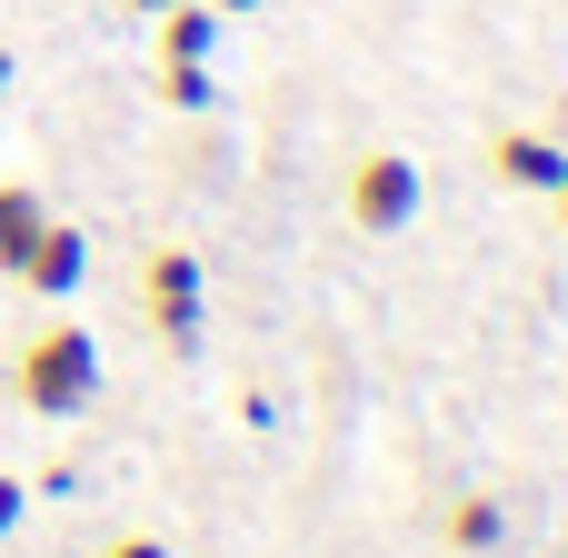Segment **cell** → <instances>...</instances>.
<instances>
[{
  "instance_id": "1",
  "label": "cell",
  "mask_w": 568,
  "mask_h": 558,
  "mask_svg": "<svg viewBox=\"0 0 568 558\" xmlns=\"http://www.w3.org/2000/svg\"><path fill=\"white\" fill-rule=\"evenodd\" d=\"M10 399L30 419H80L100 399V339L80 319H40L20 349H10Z\"/></svg>"
},
{
  "instance_id": "2",
  "label": "cell",
  "mask_w": 568,
  "mask_h": 558,
  "mask_svg": "<svg viewBox=\"0 0 568 558\" xmlns=\"http://www.w3.org/2000/svg\"><path fill=\"white\" fill-rule=\"evenodd\" d=\"M140 319H150V339L160 349H200V260L180 250V240H150L140 250Z\"/></svg>"
},
{
  "instance_id": "3",
  "label": "cell",
  "mask_w": 568,
  "mask_h": 558,
  "mask_svg": "<svg viewBox=\"0 0 568 558\" xmlns=\"http://www.w3.org/2000/svg\"><path fill=\"white\" fill-rule=\"evenodd\" d=\"M349 220H359L369 240H399V230L419 220V160H409V150H359V160H349Z\"/></svg>"
},
{
  "instance_id": "4",
  "label": "cell",
  "mask_w": 568,
  "mask_h": 558,
  "mask_svg": "<svg viewBox=\"0 0 568 558\" xmlns=\"http://www.w3.org/2000/svg\"><path fill=\"white\" fill-rule=\"evenodd\" d=\"M559 170H568V140H549V130H489V180H499V190L549 200Z\"/></svg>"
},
{
  "instance_id": "5",
  "label": "cell",
  "mask_w": 568,
  "mask_h": 558,
  "mask_svg": "<svg viewBox=\"0 0 568 558\" xmlns=\"http://www.w3.org/2000/svg\"><path fill=\"white\" fill-rule=\"evenodd\" d=\"M80 280H90V240H80V230H60V220H50V230H40V240H30V260H20V290H30V300H50V310H60V300H70V290H80Z\"/></svg>"
},
{
  "instance_id": "6",
  "label": "cell",
  "mask_w": 568,
  "mask_h": 558,
  "mask_svg": "<svg viewBox=\"0 0 568 558\" xmlns=\"http://www.w3.org/2000/svg\"><path fill=\"white\" fill-rule=\"evenodd\" d=\"M439 539H449L459 558H489L499 539H509V499H499V489H459V499L439 509Z\"/></svg>"
},
{
  "instance_id": "7",
  "label": "cell",
  "mask_w": 568,
  "mask_h": 558,
  "mask_svg": "<svg viewBox=\"0 0 568 558\" xmlns=\"http://www.w3.org/2000/svg\"><path fill=\"white\" fill-rule=\"evenodd\" d=\"M40 230H50L40 190H30V180H0V280H20V260H30Z\"/></svg>"
},
{
  "instance_id": "8",
  "label": "cell",
  "mask_w": 568,
  "mask_h": 558,
  "mask_svg": "<svg viewBox=\"0 0 568 558\" xmlns=\"http://www.w3.org/2000/svg\"><path fill=\"white\" fill-rule=\"evenodd\" d=\"M150 20H160V60H210V40H220V10L210 0H170Z\"/></svg>"
},
{
  "instance_id": "9",
  "label": "cell",
  "mask_w": 568,
  "mask_h": 558,
  "mask_svg": "<svg viewBox=\"0 0 568 558\" xmlns=\"http://www.w3.org/2000/svg\"><path fill=\"white\" fill-rule=\"evenodd\" d=\"M160 100L170 110H210V60H160Z\"/></svg>"
},
{
  "instance_id": "10",
  "label": "cell",
  "mask_w": 568,
  "mask_h": 558,
  "mask_svg": "<svg viewBox=\"0 0 568 558\" xmlns=\"http://www.w3.org/2000/svg\"><path fill=\"white\" fill-rule=\"evenodd\" d=\"M100 558H170V539H160V529H120Z\"/></svg>"
},
{
  "instance_id": "11",
  "label": "cell",
  "mask_w": 568,
  "mask_h": 558,
  "mask_svg": "<svg viewBox=\"0 0 568 558\" xmlns=\"http://www.w3.org/2000/svg\"><path fill=\"white\" fill-rule=\"evenodd\" d=\"M20 509H30V489H20V479H10V469H0V539H10V529H20Z\"/></svg>"
},
{
  "instance_id": "12",
  "label": "cell",
  "mask_w": 568,
  "mask_h": 558,
  "mask_svg": "<svg viewBox=\"0 0 568 558\" xmlns=\"http://www.w3.org/2000/svg\"><path fill=\"white\" fill-rule=\"evenodd\" d=\"M549 210H559V230H568V170H559V190H549Z\"/></svg>"
},
{
  "instance_id": "13",
  "label": "cell",
  "mask_w": 568,
  "mask_h": 558,
  "mask_svg": "<svg viewBox=\"0 0 568 558\" xmlns=\"http://www.w3.org/2000/svg\"><path fill=\"white\" fill-rule=\"evenodd\" d=\"M210 10H220V20H240V10H260V0H210Z\"/></svg>"
},
{
  "instance_id": "14",
  "label": "cell",
  "mask_w": 568,
  "mask_h": 558,
  "mask_svg": "<svg viewBox=\"0 0 568 558\" xmlns=\"http://www.w3.org/2000/svg\"><path fill=\"white\" fill-rule=\"evenodd\" d=\"M10 70H20V60H10V50H0V100H10Z\"/></svg>"
},
{
  "instance_id": "15",
  "label": "cell",
  "mask_w": 568,
  "mask_h": 558,
  "mask_svg": "<svg viewBox=\"0 0 568 558\" xmlns=\"http://www.w3.org/2000/svg\"><path fill=\"white\" fill-rule=\"evenodd\" d=\"M130 10H140V20H150V10H170V0H130Z\"/></svg>"
}]
</instances>
